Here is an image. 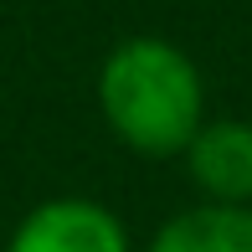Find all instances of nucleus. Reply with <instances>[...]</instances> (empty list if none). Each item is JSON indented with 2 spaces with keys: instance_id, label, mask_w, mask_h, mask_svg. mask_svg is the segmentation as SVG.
<instances>
[{
  "instance_id": "obj_1",
  "label": "nucleus",
  "mask_w": 252,
  "mask_h": 252,
  "mask_svg": "<svg viewBox=\"0 0 252 252\" xmlns=\"http://www.w3.org/2000/svg\"><path fill=\"white\" fill-rule=\"evenodd\" d=\"M98 103L108 129L139 155L190 150L201 134V72L180 47L159 36H134L108 52L98 72Z\"/></svg>"
},
{
  "instance_id": "obj_2",
  "label": "nucleus",
  "mask_w": 252,
  "mask_h": 252,
  "mask_svg": "<svg viewBox=\"0 0 252 252\" xmlns=\"http://www.w3.org/2000/svg\"><path fill=\"white\" fill-rule=\"evenodd\" d=\"M5 252H129V237L98 201H47L16 226Z\"/></svg>"
},
{
  "instance_id": "obj_4",
  "label": "nucleus",
  "mask_w": 252,
  "mask_h": 252,
  "mask_svg": "<svg viewBox=\"0 0 252 252\" xmlns=\"http://www.w3.org/2000/svg\"><path fill=\"white\" fill-rule=\"evenodd\" d=\"M150 252H252V211L247 206L186 211L150 242Z\"/></svg>"
},
{
  "instance_id": "obj_3",
  "label": "nucleus",
  "mask_w": 252,
  "mask_h": 252,
  "mask_svg": "<svg viewBox=\"0 0 252 252\" xmlns=\"http://www.w3.org/2000/svg\"><path fill=\"white\" fill-rule=\"evenodd\" d=\"M190 175L221 206L252 201V124H206L190 139Z\"/></svg>"
}]
</instances>
